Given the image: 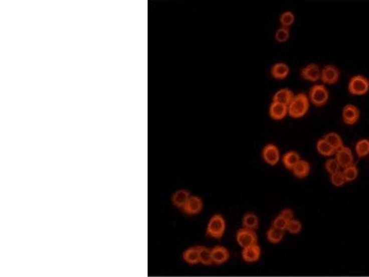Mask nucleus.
Returning a JSON list of instances; mask_svg holds the SVG:
<instances>
[{
    "label": "nucleus",
    "mask_w": 369,
    "mask_h": 277,
    "mask_svg": "<svg viewBox=\"0 0 369 277\" xmlns=\"http://www.w3.org/2000/svg\"><path fill=\"white\" fill-rule=\"evenodd\" d=\"M355 153L359 158H363L369 155L368 138H361L355 145Z\"/></svg>",
    "instance_id": "nucleus-26"
},
{
    "label": "nucleus",
    "mask_w": 369,
    "mask_h": 277,
    "mask_svg": "<svg viewBox=\"0 0 369 277\" xmlns=\"http://www.w3.org/2000/svg\"><path fill=\"white\" fill-rule=\"evenodd\" d=\"M284 234H285L284 231L280 230L273 226H271L266 232V237H267V240L271 244H279L283 241Z\"/></svg>",
    "instance_id": "nucleus-23"
},
{
    "label": "nucleus",
    "mask_w": 369,
    "mask_h": 277,
    "mask_svg": "<svg viewBox=\"0 0 369 277\" xmlns=\"http://www.w3.org/2000/svg\"><path fill=\"white\" fill-rule=\"evenodd\" d=\"M302 228H303L302 223L300 222L299 220L294 218V219L289 221L286 231L289 232L290 234H292V235H298V234H300V232L302 231Z\"/></svg>",
    "instance_id": "nucleus-32"
},
{
    "label": "nucleus",
    "mask_w": 369,
    "mask_h": 277,
    "mask_svg": "<svg viewBox=\"0 0 369 277\" xmlns=\"http://www.w3.org/2000/svg\"><path fill=\"white\" fill-rule=\"evenodd\" d=\"M183 260L190 265H196L200 263L199 247H191L186 249L183 253Z\"/></svg>",
    "instance_id": "nucleus-21"
},
{
    "label": "nucleus",
    "mask_w": 369,
    "mask_h": 277,
    "mask_svg": "<svg viewBox=\"0 0 369 277\" xmlns=\"http://www.w3.org/2000/svg\"><path fill=\"white\" fill-rule=\"evenodd\" d=\"M272 78L276 80H284L290 74V67L285 62H277L272 65L271 69Z\"/></svg>",
    "instance_id": "nucleus-16"
},
{
    "label": "nucleus",
    "mask_w": 369,
    "mask_h": 277,
    "mask_svg": "<svg viewBox=\"0 0 369 277\" xmlns=\"http://www.w3.org/2000/svg\"><path fill=\"white\" fill-rule=\"evenodd\" d=\"M191 198V193L190 191L181 189L178 191H175L172 196V202L175 207L183 209L186 203L189 201V199Z\"/></svg>",
    "instance_id": "nucleus-19"
},
{
    "label": "nucleus",
    "mask_w": 369,
    "mask_h": 277,
    "mask_svg": "<svg viewBox=\"0 0 369 277\" xmlns=\"http://www.w3.org/2000/svg\"><path fill=\"white\" fill-rule=\"evenodd\" d=\"M300 76L306 81L316 82L320 80L321 69L317 63H309L301 69Z\"/></svg>",
    "instance_id": "nucleus-10"
},
{
    "label": "nucleus",
    "mask_w": 369,
    "mask_h": 277,
    "mask_svg": "<svg viewBox=\"0 0 369 277\" xmlns=\"http://www.w3.org/2000/svg\"><path fill=\"white\" fill-rule=\"evenodd\" d=\"M288 222V220L283 218V216H281V215L278 214L276 217L272 221L271 226H273V227H275L277 229H280V230L286 232Z\"/></svg>",
    "instance_id": "nucleus-33"
},
{
    "label": "nucleus",
    "mask_w": 369,
    "mask_h": 277,
    "mask_svg": "<svg viewBox=\"0 0 369 277\" xmlns=\"http://www.w3.org/2000/svg\"><path fill=\"white\" fill-rule=\"evenodd\" d=\"M310 103L316 106H322L327 104L329 98V90L324 84H315L310 88L308 92Z\"/></svg>",
    "instance_id": "nucleus-3"
},
{
    "label": "nucleus",
    "mask_w": 369,
    "mask_h": 277,
    "mask_svg": "<svg viewBox=\"0 0 369 277\" xmlns=\"http://www.w3.org/2000/svg\"><path fill=\"white\" fill-rule=\"evenodd\" d=\"M236 239L237 244L241 248H247L255 244H258V235L257 232L251 229L242 227L237 231Z\"/></svg>",
    "instance_id": "nucleus-5"
},
{
    "label": "nucleus",
    "mask_w": 369,
    "mask_h": 277,
    "mask_svg": "<svg viewBox=\"0 0 369 277\" xmlns=\"http://www.w3.org/2000/svg\"><path fill=\"white\" fill-rule=\"evenodd\" d=\"M348 91L352 95H363L369 91V80L363 75L352 76L348 82Z\"/></svg>",
    "instance_id": "nucleus-4"
},
{
    "label": "nucleus",
    "mask_w": 369,
    "mask_h": 277,
    "mask_svg": "<svg viewBox=\"0 0 369 277\" xmlns=\"http://www.w3.org/2000/svg\"><path fill=\"white\" fill-rule=\"evenodd\" d=\"M262 159L270 166H276L281 160V153L277 145L273 144L266 145L261 151Z\"/></svg>",
    "instance_id": "nucleus-6"
},
{
    "label": "nucleus",
    "mask_w": 369,
    "mask_h": 277,
    "mask_svg": "<svg viewBox=\"0 0 369 277\" xmlns=\"http://www.w3.org/2000/svg\"><path fill=\"white\" fill-rule=\"evenodd\" d=\"M316 148H317V153L325 157H331V156H335L336 154V150L334 148L331 147L330 145L323 138H320L317 141Z\"/></svg>",
    "instance_id": "nucleus-22"
},
{
    "label": "nucleus",
    "mask_w": 369,
    "mask_h": 277,
    "mask_svg": "<svg viewBox=\"0 0 369 277\" xmlns=\"http://www.w3.org/2000/svg\"><path fill=\"white\" fill-rule=\"evenodd\" d=\"M328 144L330 145L331 147H333L335 150L338 151L341 147H343V141L340 136V134L337 132H329L326 135H324L322 137Z\"/></svg>",
    "instance_id": "nucleus-24"
},
{
    "label": "nucleus",
    "mask_w": 369,
    "mask_h": 277,
    "mask_svg": "<svg viewBox=\"0 0 369 277\" xmlns=\"http://www.w3.org/2000/svg\"><path fill=\"white\" fill-rule=\"evenodd\" d=\"M242 260L247 263H254L260 260L261 257V248L259 244H255L247 248H242Z\"/></svg>",
    "instance_id": "nucleus-12"
},
{
    "label": "nucleus",
    "mask_w": 369,
    "mask_h": 277,
    "mask_svg": "<svg viewBox=\"0 0 369 277\" xmlns=\"http://www.w3.org/2000/svg\"><path fill=\"white\" fill-rule=\"evenodd\" d=\"M340 69L334 65H327L321 69L320 81L325 84H334L340 79Z\"/></svg>",
    "instance_id": "nucleus-7"
},
{
    "label": "nucleus",
    "mask_w": 369,
    "mask_h": 277,
    "mask_svg": "<svg viewBox=\"0 0 369 277\" xmlns=\"http://www.w3.org/2000/svg\"><path fill=\"white\" fill-rule=\"evenodd\" d=\"M198 247H199V254H200V263L205 266L214 264L212 249L208 248L207 247H204V246H198Z\"/></svg>",
    "instance_id": "nucleus-25"
},
{
    "label": "nucleus",
    "mask_w": 369,
    "mask_h": 277,
    "mask_svg": "<svg viewBox=\"0 0 369 277\" xmlns=\"http://www.w3.org/2000/svg\"><path fill=\"white\" fill-rule=\"evenodd\" d=\"M301 160V156L296 151H288L283 156L282 161L285 168L292 171L294 166Z\"/></svg>",
    "instance_id": "nucleus-20"
},
{
    "label": "nucleus",
    "mask_w": 369,
    "mask_h": 277,
    "mask_svg": "<svg viewBox=\"0 0 369 277\" xmlns=\"http://www.w3.org/2000/svg\"><path fill=\"white\" fill-rule=\"evenodd\" d=\"M310 170H311V166L309 162L306 161L305 159H301L292 169V172L295 178L305 179L310 173Z\"/></svg>",
    "instance_id": "nucleus-17"
},
{
    "label": "nucleus",
    "mask_w": 369,
    "mask_h": 277,
    "mask_svg": "<svg viewBox=\"0 0 369 277\" xmlns=\"http://www.w3.org/2000/svg\"><path fill=\"white\" fill-rule=\"evenodd\" d=\"M341 117L346 125H354L360 118V111L354 104H346L341 111Z\"/></svg>",
    "instance_id": "nucleus-8"
},
{
    "label": "nucleus",
    "mask_w": 369,
    "mask_h": 277,
    "mask_svg": "<svg viewBox=\"0 0 369 277\" xmlns=\"http://www.w3.org/2000/svg\"><path fill=\"white\" fill-rule=\"evenodd\" d=\"M310 101L305 92L294 94V97L288 105V115L293 118H301L309 110Z\"/></svg>",
    "instance_id": "nucleus-1"
},
{
    "label": "nucleus",
    "mask_w": 369,
    "mask_h": 277,
    "mask_svg": "<svg viewBox=\"0 0 369 277\" xmlns=\"http://www.w3.org/2000/svg\"><path fill=\"white\" fill-rule=\"evenodd\" d=\"M279 215L283 216V218H285V219L288 220V221L294 219V211H293L292 209H290V208H284V209H283V210L280 212Z\"/></svg>",
    "instance_id": "nucleus-34"
},
{
    "label": "nucleus",
    "mask_w": 369,
    "mask_h": 277,
    "mask_svg": "<svg viewBox=\"0 0 369 277\" xmlns=\"http://www.w3.org/2000/svg\"><path fill=\"white\" fill-rule=\"evenodd\" d=\"M226 221L222 214H214L208 222L206 234L208 237L220 239L225 236Z\"/></svg>",
    "instance_id": "nucleus-2"
},
{
    "label": "nucleus",
    "mask_w": 369,
    "mask_h": 277,
    "mask_svg": "<svg viewBox=\"0 0 369 277\" xmlns=\"http://www.w3.org/2000/svg\"><path fill=\"white\" fill-rule=\"evenodd\" d=\"M329 181H330L331 184L333 185L334 187H337V188H340V187H342L343 185H345V178L343 176L342 170H340L336 173L329 175Z\"/></svg>",
    "instance_id": "nucleus-29"
},
{
    "label": "nucleus",
    "mask_w": 369,
    "mask_h": 277,
    "mask_svg": "<svg viewBox=\"0 0 369 277\" xmlns=\"http://www.w3.org/2000/svg\"><path fill=\"white\" fill-rule=\"evenodd\" d=\"M294 97V93L288 88H283L278 90L272 96V102H276L280 104H285L288 106Z\"/></svg>",
    "instance_id": "nucleus-15"
},
{
    "label": "nucleus",
    "mask_w": 369,
    "mask_h": 277,
    "mask_svg": "<svg viewBox=\"0 0 369 277\" xmlns=\"http://www.w3.org/2000/svg\"><path fill=\"white\" fill-rule=\"evenodd\" d=\"M334 157L339 163L341 169L348 168L354 164V156L352 150L346 146H343L339 150L336 151Z\"/></svg>",
    "instance_id": "nucleus-9"
},
{
    "label": "nucleus",
    "mask_w": 369,
    "mask_h": 277,
    "mask_svg": "<svg viewBox=\"0 0 369 277\" xmlns=\"http://www.w3.org/2000/svg\"><path fill=\"white\" fill-rule=\"evenodd\" d=\"M259 225H260V218L255 213L248 212L244 214L242 218V227L256 231L259 228Z\"/></svg>",
    "instance_id": "nucleus-18"
},
{
    "label": "nucleus",
    "mask_w": 369,
    "mask_h": 277,
    "mask_svg": "<svg viewBox=\"0 0 369 277\" xmlns=\"http://www.w3.org/2000/svg\"><path fill=\"white\" fill-rule=\"evenodd\" d=\"M294 20H295V17H294V12H291V11H286V12H283L280 16L281 26L290 28L293 25V23H294Z\"/></svg>",
    "instance_id": "nucleus-28"
},
{
    "label": "nucleus",
    "mask_w": 369,
    "mask_h": 277,
    "mask_svg": "<svg viewBox=\"0 0 369 277\" xmlns=\"http://www.w3.org/2000/svg\"><path fill=\"white\" fill-rule=\"evenodd\" d=\"M269 115L274 120H282L288 115V106L276 102H271L269 107Z\"/></svg>",
    "instance_id": "nucleus-14"
},
{
    "label": "nucleus",
    "mask_w": 369,
    "mask_h": 277,
    "mask_svg": "<svg viewBox=\"0 0 369 277\" xmlns=\"http://www.w3.org/2000/svg\"><path fill=\"white\" fill-rule=\"evenodd\" d=\"M343 176L345 178L346 183L348 182H352L355 179H357L359 170H358L357 166L355 164H353L352 166L348 167V168L341 169Z\"/></svg>",
    "instance_id": "nucleus-27"
},
{
    "label": "nucleus",
    "mask_w": 369,
    "mask_h": 277,
    "mask_svg": "<svg viewBox=\"0 0 369 277\" xmlns=\"http://www.w3.org/2000/svg\"><path fill=\"white\" fill-rule=\"evenodd\" d=\"M202 208L203 202L202 198L199 196H191L182 210L189 215H196L202 212Z\"/></svg>",
    "instance_id": "nucleus-13"
},
{
    "label": "nucleus",
    "mask_w": 369,
    "mask_h": 277,
    "mask_svg": "<svg viewBox=\"0 0 369 277\" xmlns=\"http://www.w3.org/2000/svg\"><path fill=\"white\" fill-rule=\"evenodd\" d=\"M324 168H325V170H326L329 175L336 173V172H338V171L341 170L340 165H339V163H338V161L336 160V158H335V157L334 158H329V159H327L326 162H325V164H324Z\"/></svg>",
    "instance_id": "nucleus-30"
},
{
    "label": "nucleus",
    "mask_w": 369,
    "mask_h": 277,
    "mask_svg": "<svg viewBox=\"0 0 369 277\" xmlns=\"http://www.w3.org/2000/svg\"><path fill=\"white\" fill-rule=\"evenodd\" d=\"M274 37H275V40L278 43H285V42H287L289 38H290V28L281 26L279 29L277 30Z\"/></svg>",
    "instance_id": "nucleus-31"
},
{
    "label": "nucleus",
    "mask_w": 369,
    "mask_h": 277,
    "mask_svg": "<svg viewBox=\"0 0 369 277\" xmlns=\"http://www.w3.org/2000/svg\"><path fill=\"white\" fill-rule=\"evenodd\" d=\"M211 249H212V256H213L214 264L223 265L230 259V251L225 246L217 245V246H214V248H212Z\"/></svg>",
    "instance_id": "nucleus-11"
}]
</instances>
